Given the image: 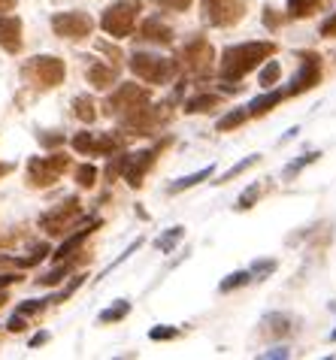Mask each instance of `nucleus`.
I'll use <instances>...</instances> for the list:
<instances>
[{
	"mask_svg": "<svg viewBox=\"0 0 336 360\" xmlns=\"http://www.w3.org/2000/svg\"><path fill=\"white\" fill-rule=\"evenodd\" d=\"M276 52V43H270V39H258V43H240V46H231L224 49L221 55V76L227 79V82H240V79L245 73H252V70H258V64H264L266 58H273Z\"/></svg>",
	"mask_w": 336,
	"mask_h": 360,
	"instance_id": "obj_1",
	"label": "nucleus"
},
{
	"mask_svg": "<svg viewBox=\"0 0 336 360\" xmlns=\"http://www.w3.org/2000/svg\"><path fill=\"white\" fill-rule=\"evenodd\" d=\"M212 64H215V49L209 39L203 37H194L179 49V61H176V70H182L185 76L191 79H203L212 73Z\"/></svg>",
	"mask_w": 336,
	"mask_h": 360,
	"instance_id": "obj_2",
	"label": "nucleus"
},
{
	"mask_svg": "<svg viewBox=\"0 0 336 360\" xmlns=\"http://www.w3.org/2000/svg\"><path fill=\"white\" fill-rule=\"evenodd\" d=\"M170 106H155L152 100L146 106H140V109H134V112H127L124 118H118L122 122V131H124V136H152L157 127L161 124H167L170 122Z\"/></svg>",
	"mask_w": 336,
	"mask_h": 360,
	"instance_id": "obj_3",
	"label": "nucleus"
},
{
	"mask_svg": "<svg viewBox=\"0 0 336 360\" xmlns=\"http://www.w3.org/2000/svg\"><path fill=\"white\" fill-rule=\"evenodd\" d=\"M140 9H143L140 0H118V4H112V6L103 9L101 27H103V31L110 34V37H115V39L131 37L134 25H136V15H140Z\"/></svg>",
	"mask_w": 336,
	"mask_h": 360,
	"instance_id": "obj_4",
	"label": "nucleus"
},
{
	"mask_svg": "<svg viewBox=\"0 0 336 360\" xmlns=\"http://www.w3.org/2000/svg\"><path fill=\"white\" fill-rule=\"evenodd\" d=\"M131 70L136 79H143V82L149 85H164L170 82L173 73H176V61L164 55H152V52H134L131 55Z\"/></svg>",
	"mask_w": 336,
	"mask_h": 360,
	"instance_id": "obj_5",
	"label": "nucleus"
},
{
	"mask_svg": "<svg viewBox=\"0 0 336 360\" xmlns=\"http://www.w3.org/2000/svg\"><path fill=\"white\" fill-rule=\"evenodd\" d=\"M22 76L37 88H55L64 82L67 67L61 58H55V55H37L22 67Z\"/></svg>",
	"mask_w": 336,
	"mask_h": 360,
	"instance_id": "obj_6",
	"label": "nucleus"
},
{
	"mask_svg": "<svg viewBox=\"0 0 336 360\" xmlns=\"http://www.w3.org/2000/svg\"><path fill=\"white\" fill-rule=\"evenodd\" d=\"M79 221H85V212H82L79 197H67L61 206H55V209H49V212L39 215V227H43L49 236H61Z\"/></svg>",
	"mask_w": 336,
	"mask_h": 360,
	"instance_id": "obj_7",
	"label": "nucleus"
},
{
	"mask_svg": "<svg viewBox=\"0 0 336 360\" xmlns=\"http://www.w3.org/2000/svg\"><path fill=\"white\" fill-rule=\"evenodd\" d=\"M67 167H70V158L64 152H55L49 158H31V161H27V185L31 188H52Z\"/></svg>",
	"mask_w": 336,
	"mask_h": 360,
	"instance_id": "obj_8",
	"label": "nucleus"
},
{
	"mask_svg": "<svg viewBox=\"0 0 336 360\" xmlns=\"http://www.w3.org/2000/svg\"><path fill=\"white\" fill-rule=\"evenodd\" d=\"M149 100H152V91H149V88L134 85V82H124V85H118L110 97H106V115L124 118L127 112H134V109L146 106Z\"/></svg>",
	"mask_w": 336,
	"mask_h": 360,
	"instance_id": "obj_9",
	"label": "nucleus"
},
{
	"mask_svg": "<svg viewBox=\"0 0 336 360\" xmlns=\"http://www.w3.org/2000/svg\"><path fill=\"white\" fill-rule=\"evenodd\" d=\"M245 15L243 0H203V22L212 27H231Z\"/></svg>",
	"mask_w": 336,
	"mask_h": 360,
	"instance_id": "obj_10",
	"label": "nucleus"
},
{
	"mask_svg": "<svg viewBox=\"0 0 336 360\" xmlns=\"http://www.w3.org/2000/svg\"><path fill=\"white\" fill-rule=\"evenodd\" d=\"M73 148L79 155H112L124 148V134H76Z\"/></svg>",
	"mask_w": 336,
	"mask_h": 360,
	"instance_id": "obj_11",
	"label": "nucleus"
},
{
	"mask_svg": "<svg viewBox=\"0 0 336 360\" xmlns=\"http://www.w3.org/2000/svg\"><path fill=\"white\" fill-rule=\"evenodd\" d=\"M52 31L64 39H85V37H91L94 22H91V15H85V13H55Z\"/></svg>",
	"mask_w": 336,
	"mask_h": 360,
	"instance_id": "obj_12",
	"label": "nucleus"
},
{
	"mask_svg": "<svg viewBox=\"0 0 336 360\" xmlns=\"http://www.w3.org/2000/svg\"><path fill=\"white\" fill-rule=\"evenodd\" d=\"M161 155V146H155V148H146V152H136V155H124V167H122V173H124V182L131 185V188H140L143 185V179L146 173L155 167V158Z\"/></svg>",
	"mask_w": 336,
	"mask_h": 360,
	"instance_id": "obj_13",
	"label": "nucleus"
},
{
	"mask_svg": "<svg viewBox=\"0 0 336 360\" xmlns=\"http://www.w3.org/2000/svg\"><path fill=\"white\" fill-rule=\"evenodd\" d=\"M300 58H303V64H300V73L291 79L288 97L309 91V88H315V85L321 82V55H315V52H303Z\"/></svg>",
	"mask_w": 336,
	"mask_h": 360,
	"instance_id": "obj_14",
	"label": "nucleus"
},
{
	"mask_svg": "<svg viewBox=\"0 0 336 360\" xmlns=\"http://www.w3.org/2000/svg\"><path fill=\"white\" fill-rule=\"evenodd\" d=\"M0 46H4L9 55L22 52V22H18L15 15L0 13Z\"/></svg>",
	"mask_w": 336,
	"mask_h": 360,
	"instance_id": "obj_15",
	"label": "nucleus"
},
{
	"mask_svg": "<svg viewBox=\"0 0 336 360\" xmlns=\"http://www.w3.org/2000/svg\"><path fill=\"white\" fill-rule=\"evenodd\" d=\"M140 39L143 43H157V46H170L173 43V31L167 27L161 18H146L143 27H140Z\"/></svg>",
	"mask_w": 336,
	"mask_h": 360,
	"instance_id": "obj_16",
	"label": "nucleus"
},
{
	"mask_svg": "<svg viewBox=\"0 0 336 360\" xmlns=\"http://www.w3.org/2000/svg\"><path fill=\"white\" fill-rule=\"evenodd\" d=\"M88 82H91L94 88H101V91H106V88H112V85L118 82V64L94 61L91 67H88Z\"/></svg>",
	"mask_w": 336,
	"mask_h": 360,
	"instance_id": "obj_17",
	"label": "nucleus"
},
{
	"mask_svg": "<svg viewBox=\"0 0 336 360\" xmlns=\"http://www.w3.org/2000/svg\"><path fill=\"white\" fill-rule=\"evenodd\" d=\"M285 97H288V91H282V88H279V91H266V94H261V97H254L245 109H249V115H266L273 106H279Z\"/></svg>",
	"mask_w": 336,
	"mask_h": 360,
	"instance_id": "obj_18",
	"label": "nucleus"
},
{
	"mask_svg": "<svg viewBox=\"0 0 336 360\" xmlns=\"http://www.w3.org/2000/svg\"><path fill=\"white\" fill-rule=\"evenodd\" d=\"M261 327H264V336H288L291 333V318L282 315V312H273V315L264 318Z\"/></svg>",
	"mask_w": 336,
	"mask_h": 360,
	"instance_id": "obj_19",
	"label": "nucleus"
},
{
	"mask_svg": "<svg viewBox=\"0 0 336 360\" xmlns=\"http://www.w3.org/2000/svg\"><path fill=\"white\" fill-rule=\"evenodd\" d=\"M324 0H288V15L291 18H309L321 9Z\"/></svg>",
	"mask_w": 336,
	"mask_h": 360,
	"instance_id": "obj_20",
	"label": "nucleus"
},
{
	"mask_svg": "<svg viewBox=\"0 0 336 360\" xmlns=\"http://www.w3.org/2000/svg\"><path fill=\"white\" fill-rule=\"evenodd\" d=\"M73 112H76V118H79V122H88V124H91L94 122V118H97V106H94V100L91 97H76L73 100Z\"/></svg>",
	"mask_w": 336,
	"mask_h": 360,
	"instance_id": "obj_21",
	"label": "nucleus"
},
{
	"mask_svg": "<svg viewBox=\"0 0 336 360\" xmlns=\"http://www.w3.org/2000/svg\"><path fill=\"white\" fill-rule=\"evenodd\" d=\"M219 106V97L215 94H200V97H191V100H185V112H209V109Z\"/></svg>",
	"mask_w": 336,
	"mask_h": 360,
	"instance_id": "obj_22",
	"label": "nucleus"
},
{
	"mask_svg": "<svg viewBox=\"0 0 336 360\" xmlns=\"http://www.w3.org/2000/svg\"><path fill=\"white\" fill-rule=\"evenodd\" d=\"M209 176H212V167H206V169H197V173H191V176L179 179V182H173V185H170V194H179V191H185V188H194V185H200L203 179H209Z\"/></svg>",
	"mask_w": 336,
	"mask_h": 360,
	"instance_id": "obj_23",
	"label": "nucleus"
},
{
	"mask_svg": "<svg viewBox=\"0 0 336 360\" xmlns=\"http://www.w3.org/2000/svg\"><path fill=\"white\" fill-rule=\"evenodd\" d=\"M182 236H185V227H170L164 236H157V248H161V255H170Z\"/></svg>",
	"mask_w": 336,
	"mask_h": 360,
	"instance_id": "obj_24",
	"label": "nucleus"
},
{
	"mask_svg": "<svg viewBox=\"0 0 336 360\" xmlns=\"http://www.w3.org/2000/svg\"><path fill=\"white\" fill-rule=\"evenodd\" d=\"M127 312H131V306H127L124 300H118L115 306L103 309V312H101V318H97V321H101V324H112V321H122V318H124Z\"/></svg>",
	"mask_w": 336,
	"mask_h": 360,
	"instance_id": "obj_25",
	"label": "nucleus"
},
{
	"mask_svg": "<svg viewBox=\"0 0 336 360\" xmlns=\"http://www.w3.org/2000/svg\"><path fill=\"white\" fill-rule=\"evenodd\" d=\"M245 118H249V109H233V112H227L224 118H219V131H233V127H240Z\"/></svg>",
	"mask_w": 336,
	"mask_h": 360,
	"instance_id": "obj_26",
	"label": "nucleus"
},
{
	"mask_svg": "<svg viewBox=\"0 0 336 360\" xmlns=\"http://www.w3.org/2000/svg\"><path fill=\"white\" fill-rule=\"evenodd\" d=\"M261 194H264V188H261L258 182L249 185V188H245V191L240 194V200H236V209H243V212H245V209H252V206L261 200Z\"/></svg>",
	"mask_w": 336,
	"mask_h": 360,
	"instance_id": "obj_27",
	"label": "nucleus"
},
{
	"mask_svg": "<svg viewBox=\"0 0 336 360\" xmlns=\"http://www.w3.org/2000/svg\"><path fill=\"white\" fill-rule=\"evenodd\" d=\"M279 76H282L279 61H270V58H266V64H264V70H261L258 82H261L264 88H270V85H276V79H279Z\"/></svg>",
	"mask_w": 336,
	"mask_h": 360,
	"instance_id": "obj_28",
	"label": "nucleus"
},
{
	"mask_svg": "<svg viewBox=\"0 0 336 360\" xmlns=\"http://www.w3.org/2000/svg\"><path fill=\"white\" fill-rule=\"evenodd\" d=\"M252 164H258V155H252V158H245V161L243 164H236V167H231V169H227V173L219 179V182H215V185H224V182H233V179L236 176H243L245 173V169H249Z\"/></svg>",
	"mask_w": 336,
	"mask_h": 360,
	"instance_id": "obj_29",
	"label": "nucleus"
},
{
	"mask_svg": "<svg viewBox=\"0 0 336 360\" xmlns=\"http://www.w3.org/2000/svg\"><path fill=\"white\" fill-rule=\"evenodd\" d=\"M49 303H55V297H46V300H25V303L18 306V315H37V312H43Z\"/></svg>",
	"mask_w": 336,
	"mask_h": 360,
	"instance_id": "obj_30",
	"label": "nucleus"
},
{
	"mask_svg": "<svg viewBox=\"0 0 336 360\" xmlns=\"http://www.w3.org/2000/svg\"><path fill=\"white\" fill-rule=\"evenodd\" d=\"M94 179H97V169H94L91 164H82V167L76 169V185H79V188H91Z\"/></svg>",
	"mask_w": 336,
	"mask_h": 360,
	"instance_id": "obj_31",
	"label": "nucleus"
},
{
	"mask_svg": "<svg viewBox=\"0 0 336 360\" xmlns=\"http://www.w3.org/2000/svg\"><path fill=\"white\" fill-rule=\"evenodd\" d=\"M252 282V276L249 273H231L221 282V294H227V291H233V288H243V285H249Z\"/></svg>",
	"mask_w": 336,
	"mask_h": 360,
	"instance_id": "obj_32",
	"label": "nucleus"
},
{
	"mask_svg": "<svg viewBox=\"0 0 336 360\" xmlns=\"http://www.w3.org/2000/svg\"><path fill=\"white\" fill-rule=\"evenodd\" d=\"M46 255H49V245H37V248H34V252L27 255V257H18V261L13 257V264H15V266H34V264L43 261Z\"/></svg>",
	"mask_w": 336,
	"mask_h": 360,
	"instance_id": "obj_33",
	"label": "nucleus"
},
{
	"mask_svg": "<svg viewBox=\"0 0 336 360\" xmlns=\"http://www.w3.org/2000/svg\"><path fill=\"white\" fill-rule=\"evenodd\" d=\"M176 336H179V330H176V327H152L149 330V339H155V342H167V339H176Z\"/></svg>",
	"mask_w": 336,
	"mask_h": 360,
	"instance_id": "obj_34",
	"label": "nucleus"
},
{
	"mask_svg": "<svg viewBox=\"0 0 336 360\" xmlns=\"http://www.w3.org/2000/svg\"><path fill=\"white\" fill-rule=\"evenodd\" d=\"M270 273H276V261H261V264H254L252 269H249V276L252 278H258V282H264Z\"/></svg>",
	"mask_w": 336,
	"mask_h": 360,
	"instance_id": "obj_35",
	"label": "nucleus"
},
{
	"mask_svg": "<svg viewBox=\"0 0 336 360\" xmlns=\"http://www.w3.org/2000/svg\"><path fill=\"white\" fill-rule=\"evenodd\" d=\"M318 158H321L318 152H309V155H303V158H300V161H297V164H291L288 169H285V179H291L294 173H300V169H303L306 164H312V161H318Z\"/></svg>",
	"mask_w": 336,
	"mask_h": 360,
	"instance_id": "obj_36",
	"label": "nucleus"
},
{
	"mask_svg": "<svg viewBox=\"0 0 336 360\" xmlns=\"http://www.w3.org/2000/svg\"><path fill=\"white\" fill-rule=\"evenodd\" d=\"M161 9H170V13H185L188 6L194 4V0H155Z\"/></svg>",
	"mask_w": 336,
	"mask_h": 360,
	"instance_id": "obj_37",
	"label": "nucleus"
},
{
	"mask_svg": "<svg viewBox=\"0 0 336 360\" xmlns=\"http://www.w3.org/2000/svg\"><path fill=\"white\" fill-rule=\"evenodd\" d=\"M122 167H124V155H118L115 161L106 164V179H110V182H115V179L122 176Z\"/></svg>",
	"mask_w": 336,
	"mask_h": 360,
	"instance_id": "obj_38",
	"label": "nucleus"
},
{
	"mask_svg": "<svg viewBox=\"0 0 336 360\" xmlns=\"http://www.w3.org/2000/svg\"><path fill=\"white\" fill-rule=\"evenodd\" d=\"M321 37H336V13L321 25Z\"/></svg>",
	"mask_w": 336,
	"mask_h": 360,
	"instance_id": "obj_39",
	"label": "nucleus"
},
{
	"mask_svg": "<svg viewBox=\"0 0 336 360\" xmlns=\"http://www.w3.org/2000/svg\"><path fill=\"white\" fill-rule=\"evenodd\" d=\"M39 143L52 148V146H61V143H64V136H61V134H46V136H39Z\"/></svg>",
	"mask_w": 336,
	"mask_h": 360,
	"instance_id": "obj_40",
	"label": "nucleus"
},
{
	"mask_svg": "<svg viewBox=\"0 0 336 360\" xmlns=\"http://www.w3.org/2000/svg\"><path fill=\"white\" fill-rule=\"evenodd\" d=\"M9 330H13V333H22V330H25V315H13V318H9V324H6Z\"/></svg>",
	"mask_w": 336,
	"mask_h": 360,
	"instance_id": "obj_41",
	"label": "nucleus"
},
{
	"mask_svg": "<svg viewBox=\"0 0 336 360\" xmlns=\"http://www.w3.org/2000/svg\"><path fill=\"white\" fill-rule=\"evenodd\" d=\"M101 49H103L106 55H110V61H112V64H118V61H122V52H118L115 46H110V43H101Z\"/></svg>",
	"mask_w": 336,
	"mask_h": 360,
	"instance_id": "obj_42",
	"label": "nucleus"
},
{
	"mask_svg": "<svg viewBox=\"0 0 336 360\" xmlns=\"http://www.w3.org/2000/svg\"><path fill=\"white\" fill-rule=\"evenodd\" d=\"M13 282H22V276H13V273H4V276H0V288L13 285Z\"/></svg>",
	"mask_w": 336,
	"mask_h": 360,
	"instance_id": "obj_43",
	"label": "nucleus"
},
{
	"mask_svg": "<svg viewBox=\"0 0 336 360\" xmlns=\"http://www.w3.org/2000/svg\"><path fill=\"white\" fill-rule=\"evenodd\" d=\"M264 357H288V348H273V352H266Z\"/></svg>",
	"mask_w": 336,
	"mask_h": 360,
	"instance_id": "obj_44",
	"label": "nucleus"
},
{
	"mask_svg": "<svg viewBox=\"0 0 336 360\" xmlns=\"http://www.w3.org/2000/svg\"><path fill=\"white\" fill-rule=\"evenodd\" d=\"M46 339H49L46 333H37V336L31 339V348H37V345H43V342H46Z\"/></svg>",
	"mask_w": 336,
	"mask_h": 360,
	"instance_id": "obj_45",
	"label": "nucleus"
},
{
	"mask_svg": "<svg viewBox=\"0 0 336 360\" xmlns=\"http://www.w3.org/2000/svg\"><path fill=\"white\" fill-rule=\"evenodd\" d=\"M15 6V0H0V13H9Z\"/></svg>",
	"mask_w": 336,
	"mask_h": 360,
	"instance_id": "obj_46",
	"label": "nucleus"
},
{
	"mask_svg": "<svg viewBox=\"0 0 336 360\" xmlns=\"http://www.w3.org/2000/svg\"><path fill=\"white\" fill-rule=\"evenodd\" d=\"M9 173V164H0V176H6Z\"/></svg>",
	"mask_w": 336,
	"mask_h": 360,
	"instance_id": "obj_47",
	"label": "nucleus"
},
{
	"mask_svg": "<svg viewBox=\"0 0 336 360\" xmlns=\"http://www.w3.org/2000/svg\"><path fill=\"white\" fill-rule=\"evenodd\" d=\"M4 303H6V294H0V309H4Z\"/></svg>",
	"mask_w": 336,
	"mask_h": 360,
	"instance_id": "obj_48",
	"label": "nucleus"
},
{
	"mask_svg": "<svg viewBox=\"0 0 336 360\" xmlns=\"http://www.w3.org/2000/svg\"><path fill=\"white\" fill-rule=\"evenodd\" d=\"M330 342H336V330H333V333H330Z\"/></svg>",
	"mask_w": 336,
	"mask_h": 360,
	"instance_id": "obj_49",
	"label": "nucleus"
}]
</instances>
